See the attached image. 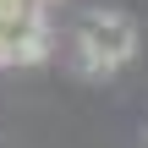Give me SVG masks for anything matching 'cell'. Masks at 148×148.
<instances>
[{
  "label": "cell",
  "mask_w": 148,
  "mask_h": 148,
  "mask_svg": "<svg viewBox=\"0 0 148 148\" xmlns=\"http://www.w3.org/2000/svg\"><path fill=\"white\" fill-rule=\"evenodd\" d=\"M33 5H55V0H33Z\"/></svg>",
  "instance_id": "cell-3"
},
{
  "label": "cell",
  "mask_w": 148,
  "mask_h": 148,
  "mask_svg": "<svg viewBox=\"0 0 148 148\" xmlns=\"http://www.w3.org/2000/svg\"><path fill=\"white\" fill-rule=\"evenodd\" d=\"M55 55V27L44 5H22L0 16V66H44Z\"/></svg>",
  "instance_id": "cell-2"
},
{
  "label": "cell",
  "mask_w": 148,
  "mask_h": 148,
  "mask_svg": "<svg viewBox=\"0 0 148 148\" xmlns=\"http://www.w3.org/2000/svg\"><path fill=\"white\" fill-rule=\"evenodd\" d=\"M137 44H143L137 22H132L126 11H115V5L88 11V16L77 22V33H71L77 66H82L88 77H115V71H126V66L137 60Z\"/></svg>",
  "instance_id": "cell-1"
}]
</instances>
